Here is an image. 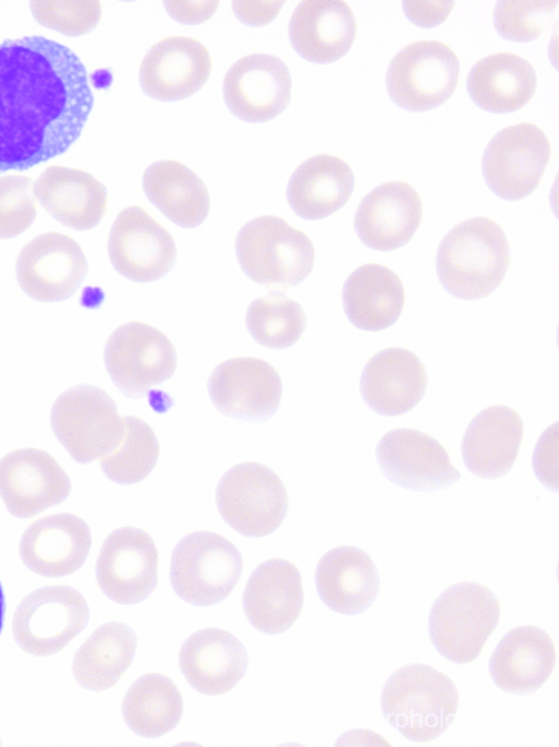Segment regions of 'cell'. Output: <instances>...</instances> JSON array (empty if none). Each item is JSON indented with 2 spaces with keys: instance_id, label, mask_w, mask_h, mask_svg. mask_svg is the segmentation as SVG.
Returning a JSON list of instances; mask_svg holds the SVG:
<instances>
[{
  "instance_id": "1",
  "label": "cell",
  "mask_w": 559,
  "mask_h": 747,
  "mask_svg": "<svg viewBox=\"0 0 559 747\" xmlns=\"http://www.w3.org/2000/svg\"><path fill=\"white\" fill-rule=\"evenodd\" d=\"M93 107L88 73L67 46L44 36L0 44V173L66 152Z\"/></svg>"
},
{
  "instance_id": "2",
  "label": "cell",
  "mask_w": 559,
  "mask_h": 747,
  "mask_svg": "<svg viewBox=\"0 0 559 747\" xmlns=\"http://www.w3.org/2000/svg\"><path fill=\"white\" fill-rule=\"evenodd\" d=\"M510 248L502 227L486 217L455 225L436 254L440 282L453 295L476 300L489 295L503 281Z\"/></svg>"
},
{
  "instance_id": "3",
  "label": "cell",
  "mask_w": 559,
  "mask_h": 747,
  "mask_svg": "<svg viewBox=\"0 0 559 747\" xmlns=\"http://www.w3.org/2000/svg\"><path fill=\"white\" fill-rule=\"evenodd\" d=\"M458 704L459 693L453 680L422 663L396 669L381 695L385 719L415 743H429L442 735L453 722Z\"/></svg>"
},
{
  "instance_id": "4",
  "label": "cell",
  "mask_w": 559,
  "mask_h": 747,
  "mask_svg": "<svg viewBox=\"0 0 559 747\" xmlns=\"http://www.w3.org/2000/svg\"><path fill=\"white\" fill-rule=\"evenodd\" d=\"M235 252L243 271L255 282L283 291L312 271L315 249L310 237L276 215H260L241 227Z\"/></svg>"
},
{
  "instance_id": "5",
  "label": "cell",
  "mask_w": 559,
  "mask_h": 747,
  "mask_svg": "<svg viewBox=\"0 0 559 747\" xmlns=\"http://www.w3.org/2000/svg\"><path fill=\"white\" fill-rule=\"evenodd\" d=\"M500 617V603L490 588L475 582L453 584L431 607V641L449 661L470 663L481 654Z\"/></svg>"
},
{
  "instance_id": "6",
  "label": "cell",
  "mask_w": 559,
  "mask_h": 747,
  "mask_svg": "<svg viewBox=\"0 0 559 747\" xmlns=\"http://www.w3.org/2000/svg\"><path fill=\"white\" fill-rule=\"evenodd\" d=\"M53 431L81 464L100 460L113 452L125 434L114 399L102 388L80 384L62 392L50 413Z\"/></svg>"
},
{
  "instance_id": "7",
  "label": "cell",
  "mask_w": 559,
  "mask_h": 747,
  "mask_svg": "<svg viewBox=\"0 0 559 747\" xmlns=\"http://www.w3.org/2000/svg\"><path fill=\"white\" fill-rule=\"evenodd\" d=\"M238 549L213 532H197L176 545L170 568L173 590L184 600L213 605L229 596L242 574Z\"/></svg>"
},
{
  "instance_id": "8",
  "label": "cell",
  "mask_w": 559,
  "mask_h": 747,
  "mask_svg": "<svg viewBox=\"0 0 559 747\" xmlns=\"http://www.w3.org/2000/svg\"><path fill=\"white\" fill-rule=\"evenodd\" d=\"M216 501L222 518L236 532L263 537L275 532L288 510L280 477L260 463H241L220 479Z\"/></svg>"
},
{
  "instance_id": "9",
  "label": "cell",
  "mask_w": 559,
  "mask_h": 747,
  "mask_svg": "<svg viewBox=\"0 0 559 747\" xmlns=\"http://www.w3.org/2000/svg\"><path fill=\"white\" fill-rule=\"evenodd\" d=\"M89 606L85 597L69 585L36 588L18 605L12 632L18 645L35 656L62 651L85 627Z\"/></svg>"
},
{
  "instance_id": "10",
  "label": "cell",
  "mask_w": 559,
  "mask_h": 747,
  "mask_svg": "<svg viewBox=\"0 0 559 747\" xmlns=\"http://www.w3.org/2000/svg\"><path fill=\"white\" fill-rule=\"evenodd\" d=\"M459 75L455 51L435 39L404 46L392 59L387 91L394 102L409 110H427L446 102Z\"/></svg>"
},
{
  "instance_id": "11",
  "label": "cell",
  "mask_w": 559,
  "mask_h": 747,
  "mask_svg": "<svg viewBox=\"0 0 559 747\" xmlns=\"http://www.w3.org/2000/svg\"><path fill=\"white\" fill-rule=\"evenodd\" d=\"M104 362L112 381L123 394L141 397L174 374L176 349L158 328L129 322L108 337Z\"/></svg>"
},
{
  "instance_id": "12",
  "label": "cell",
  "mask_w": 559,
  "mask_h": 747,
  "mask_svg": "<svg viewBox=\"0 0 559 747\" xmlns=\"http://www.w3.org/2000/svg\"><path fill=\"white\" fill-rule=\"evenodd\" d=\"M550 153V142L538 126L523 122L505 127L485 149V179L499 197L523 199L539 186Z\"/></svg>"
},
{
  "instance_id": "13",
  "label": "cell",
  "mask_w": 559,
  "mask_h": 747,
  "mask_svg": "<svg viewBox=\"0 0 559 747\" xmlns=\"http://www.w3.org/2000/svg\"><path fill=\"white\" fill-rule=\"evenodd\" d=\"M88 272L80 244L67 234L47 232L27 242L18 255L20 288L42 302L63 301L75 293Z\"/></svg>"
},
{
  "instance_id": "14",
  "label": "cell",
  "mask_w": 559,
  "mask_h": 747,
  "mask_svg": "<svg viewBox=\"0 0 559 747\" xmlns=\"http://www.w3.org/2000/svg\"><path fill=\"white\" fill-rule=\"evenodd\" d=\"M159 555L153 538L137 527H119L103 542L96 559L101 591L119 604L147 598L158 581Z\"/></svg>"
},
{
  "instance_id": "15",
  "label": "cell",
  "mask_w": 559,
  "mask_h": 747,
  "mask_svg": "<svg viewBox=\"0 0 559 747\" xmlns=\"http://www.w3.org/2000/svg\"><path fill=\"white\" fill-rule=\"evenodd\" d=\"M107 252L114 268L136 282L162 278L177 253L173 235L139 206H129L116 217Z\"/></svg>"
},
{
  "instance_id": "16",
  "label": "cell",
  "mask_w": 559,
  "mask_h": 747,
  "mask_svg": "<svg viewBox=\"0 0 559 747\" xmlns=\"http://www.w3.org/2000/svg\"><path fill=\"white\" fill-rule=\"evenodd\" d=\"M70 490L69 476L44 450L19 448L0 459V498L15 517H34L63 502Z\"/></svg>"
},
{
  "instance_id": "17",
  "label": "cell",
  "mask_w": 559,
  "mask_h": 747,
  "mask_svg": "<svg viewBox=\"0 0 559 747\" xmlns=\"http://www.w3.org/2000/svg\"><path fill=\"white\" fill-rule=\"evenodd\" d=\"M375 454L384 475L406 489L433 491L461 477L442 443L416 429L399 428L385 433Z\"/></svg>"
},
{
  "instance_id": "18",
  "label": "cell",
  "mask_w": 559,
  "mask_h": 747,
  "mask_svg": "<svg viewBox=\"0 0 559 747\" xmlns=\"http://www.w3.org/2000/svg\"><path fill=\"white\" fill-rule=\"evenodd\" d=\"M216 408L231 417L264 420L278 408L282 382L277 370L255 357H237L217 365L208 380Z\"/></svg>"
},
{
  "instance_id": "19",
  "label": "cell",
  "mask_w": 559,
  "mask_h": 747,
  "mask_svg": "<svg viewBox=\"0 0 559 747\" xmlns=\"http://www.w3.org/2000/svg\"><path fill=\"white\" fill-rule=\"evenodd\" d=\"M223 95L238 118L258 122L278 116L291 98V77L276 56L251 54L234 62L223 80Z\"/></svg>"
},
{
  "instance_id": "20",
  "label": "cell",
  "mask_w": 559,
  "mask_h": 747,
  "mask_svg": "<svg viewBox=\"0 0 559 747\" xmlns=\"http://www.w3.org/2000/svg\"><path fill=\"white\" fill-rule=\"evenodd\" d=\"M211 68L210 52L199 40L171 36L159 40L148 50L140 66L139 80L149 96L176 101L201 89Z\"/></svg>"
},
{
  "instance_id": "21",
  "label": "cell",
  "mask_w": 559,
  "mask_h": 747,
  "mask_svg": "<svg viewBox=\"0 0 559 747\" xmlns=\"http://www.w3.org/2000/svg\"><path fill=\"white\" fill-rule=\"evenodd\" d=\"M92 542L88 523L72 513H57L32 522L22 535L20 557L32 572L67 576L84 563Z\"/></svg>"
},
{
  "instance_id": "22",
  "label": "cell",
  "mask_w": 559,
  "mask_h": 747,
  "mask_svg": "<svg viewBox=\"0 0 559 747\" xmlns=\"http://www.w3.org/2000/svg\"><path fill=\"white\" fill-rule=\"evenodd\" d=\"M422 219V201L408 183L393 180L372 189L354 215L359 238L377 250H393L414 236Z\"/></svg>"
},
{
  "instance_id": "23",
  "label": "cell",
  "mask_w": 559,
  "mask_h": 747,
  "mask_svg": "<svg viewBox=\"0 0 559 747\" xmlns=\"http://www.w3.org/2000/svg\"><path fill=\"white\" fill-rule=\"evenodd\" d=\"M428 375L412 351L389 347L372 355L360 381L365 404L384 416H399L415 408L427 390Z\"/></svg>"
},
{
  "instance_id": "24",
  "label": "cell",
  "mask_w": 559,
  "mask_h": 747,
  "mask_svg": "<svg viewBox=\"0 0 559 747\" xmlns=\"http://www.w3.org/2000/svg\"><path fill=\"white\" fill-rule=\"evenodd\" d=\"M304 602L298 567L286 559L260 563L247 581L243 607L248 621L265 633H281L299 618Z\"/></svg>"
},
{
  "instance_id": "25",
  "label": "cell",
  "mask_w": 559,
  "mask_h": 747,
  "mask_svg": "<svg viewBox=\"0 0 559 747\" xmlns=\"http://www.w3.org/2000/svg\"><path fill=\"white\" fill-rule=\"evenodd\" d=\"M523 436V420L514 409L490 406L473 418L464 433V463L477 477L499 478L516 462Z\"/></svg>"
},
{
  "instance_id": "26",
  "label": "cell",
  "mask_w": 559,
  "mask_h": 747,
  "mask_svg": "<svg viewBox=\"0 0 559 747\" xmlns=\"http://www.w3.org/2000/svg\"><path fill=\"white\" fill-rule=\"evenodd\" d=\"M247 665L241 641L226 630L206 628L191 634L179 651V666L190 686L207 696L233 689Z\"/></svg>"
},
{
  "instance_id": "27",
  "label": "cell",
  "mask_w": 559,
  "mask_h": 747,
  "mask_svg": "<svg viewBox=\"0 0 559 747\" xmlns=\"http://www.w3.org/2000/svg\"><path fill=\"white\" fill-rule=\"evenodd\" d=\"M34 196L54 219L78 231L96 226L107 210L106 187L80 168L48 166L35 180Z\"/></svg>"
},
{
  "instance_id": "28",
  "label": "cell",
  "mask_w": 559,
  "mask_h": 747,
  "mask_svg": "<svg viewBox=\"0 0 559 747\" xmlns=\"http://www.w3.org/2000/svg\"><path fill=\"white\" fill-rule=\"evenodd\" d=\"M356 34L353 11L340 0L302 1L289 23L293 48L304 59L317 63L341 58L352 46Z\"/></svg>"
},
{
  "instance_id": "29",
  "label": "cell",
  "mask_w": 559,
  "mask_h": 747,
  "mask_svg": "<svg viewBox=\"0 0 559 747\" xmlns=\"http://www.w3.org/2000/svg\"><path fill=\"white\" fill-rule=\"evenodd\" d=\"M556 647L549 634L534 626L510 630L498 643L489 662L498 687L511 693H532L550 677Z\"/></svg>"
},
{
  "instance_id": "30",
  "label": "cell",
  "mask_w": 559,
  "mask_h": 747,
  "mask_svg": "<svg viewBox=\"0 0 559 747\" xmlns=\"http://www.w3.org/2000/svg\"><path fill=\"white\" fill-rule=\"evenodd\" d=\"M321 599L346 615L369 608L380 591V576L372 558L354 546H338L318 561L315 573Z\"/></svg>"
},
{
  "instance_id": "31",
  "label": "cell",
  "mask_w": 559,
  "mask_h": 747,
  "mask_svg": "<svg viewBox=\"0 0 559 747\" xmlns=\"http://www.w3.org/2000/svg\"><path fill=\"white\" fill-rule=\"evenodd\" d=\"M352 170L343 160L314 155L291 175L287 199L293 211L308 220L326 218L346 205L353 190Z\"/></svg>"
},
{
  "instance_id": "32",
  "label": "cell",
  "mask_w": 559,
  "mask_h": 747,
  "mask_svg": "<svg viewBox=\"0 0 559 747\" xmlns=\"http://www.w3.org/2000/svg\"><path fill=\"white\" fill-rule=\"evenodd\" d=\"M537 84L532 63L513 52H494L478 60L467 77V90L481 108L494 113L520 109Z\"/></svg>"
},
{
  "instance_id": "33",
  "label": "cell",
  "mask_w": 559,
  "mask_h": 747,
  "mask_svg": "<svg viewBox=\"0 0 559 747\" xmlns=\"http://www.w3.org/2000/svg\"><path fill=\"white\" fill-rule=\"evenodd\" d=\"M342 301L345 312L356 327L377 331L399 318L405 292L400 278L388 267L366 264L347 278Z\"/></svg>"
},
{
  "instance_id": "34",
  "label": "cell",
  "mask_w": 559,
  "mask_h": 747,
  "mask_svg": "<svg viewBox=\"0 0 559 747\" xmlns=\"http://www.w3.org/2000/svg\"><path fill=\"white\" fill-rule=\"evenodd\" d=\"M148 199L171 221L183 227L201 224L210 211L203 182L180 162L160 160L150 164L142 178Z\"/></svg>"
},
{
  "instance_id": "35",
  "label": "cell",
  "mask_w": 559,
  "mask_h": 747,
  "mask_svg": "<svg viewBox=\"0 0 559 747\" xmlns=\"http://www.w3.org/2000/svg\"><path fill=\"white\" fill-rule=\"evenodd\" d=\"M136 645V635L125 622L98 626L74 654L75 681L93 691L112 688L131 665Z\"/></svg>"
},
{
  "instance_id": "36",
  "label": "cell",
  "mask_w": 559,
  "mask_h": 747,
  "mask_svg": "<svg viewBox=\"0 0 559 747\" xmlns=\"http://www.w3.org/2000/svg\"><path fill=\"white\" fill-rule=\"evenodd\" d=\"M183 709L179 689L168 677L156 673L139 677L128 689L121 705L126 724L147 738L173 730L180 721Z\"/></svg>"
},
{
  "instance_id": "37",
  "label": "cell",
  "mask_w": 559,
  "mask_h": 747,
  "mask_svg": "<svg viewBox=\"0 0 559 747\" xmlns=\"http://www.w3.org/2000/svg\"><path fill=\"white\" fill-rule=\"evenodd\" d=\"M159 455L160 444L153 429L142 419L127 416L121 442L100 459V465L110 480L132 485L150 475Z\"/></svg>"
},
{
  "instance_id": "38",
  "label": "cell",
  "mask_w": 559,
  "mask_h": 747,
  "mask_svg": "<svg viewBox=\"0 0 559 747\" xmlns=\"http://www.w3.org/2000/svg\"><path fill=\"white\" fill-rule=\"evenodd\" d=\"M305 313L293 299L269 293L252 302L246 313V327L261 346L284 349L294 345L305 329Z\"/></svg>"
},
{
  "instance_id": "39",
  "label": "cell",
  "mask_w": 559,
  "mask_h": 747,
  "mask_svg": "<svg viewBox=\"0 0 559 747\" xmlns=\"http://www.w3.org/2000/svg\"><path fill=\"white\" fill-rule=\"evenodd\" d=\"M557 1H500L493 25L501 36L517 42L539 37L556 17Z\"/></svg>"
},
{
  "instance_id": "40",
  "label": "cell",
  "mask_w": 559,
  "mask_h": 747,
  "mask_svg": "<svg viewBox=\"0 0 559 747\" xmlns=\"http://www.w3.org/2000/svg\"><path fill=\"white\" fill-rule=\"evenodd\" d=\"M37 214L33 179L24 175L0 177V238L25 232Z\"/></svg>"
},
{
  "instance_id": "41",
  "label": "cell",
  "mask_w": 559,
  "mask_h": 747,
  "mask_svg": "<svg viewBox=\"0 0 559 747\" xmlns=\"http://www.w3.org/2000/svg\"><path fill=\"white\" fill-rule=\"evenodd\" d=\"M30 5L42 25L71 36L90 32L102 13L100 1H31Z\"/></svg>"
},
{
  "instance_id": "42",
  "label": "cell",
  "mask_w": 559,
  "mask_h": 747,
  "mask_svg": "<svg viewBox=\"0 0 559 747\" xmlns=\"http://www.w3.org/2000/svg\"><path fill=\"white\" fill-rule=\"evenodd\" d=\"M533 468L547 488L558 490V422L540 435L533 454Z\"/></svg>"
},
{
  "instance_id": "43",
  "label": "cell",
  "mask_w": 559,
  "mask_h": 747,
  "mask_svg": "<svg viewBox=\"0 0 559 747\" xmlns=\"http://www.w3.org/2000/svg\"><path fill=\"white\" fill-rule=\"evenodd\" d=\"M406 15L421 26H434L443 22L451 13L454 2L404 1Z\"/></svg>"
},
{
  "instance_id": "44",
  "label": "cell",
  "mask_w": 559,
  "mask_h": 747,
  "mask_svg": "<svg viewBox=\"0 0 559 747\" xmlns=\"http://www.w3.org/2000/svg\"><path fill=\"white\" fill-rule=\"evenodd\" d=\"M167 11L178 21L199 23L211 16L218 7V2H165Z\"/></svg>"
},
{
  "instance_id": "45",
  "label": "cell",
  "mask_w": 559,
  "mask_h": 747,
  "mask_svg": "<svg viewBox=\"0 0 559 747\" xmlns=\"http://www.w3.org/2000/svg\"><path fill=\"white\" fill-rule=\"evenodd\" d=\"M283 2H234V11L238 19L253 25H264L279 12Z\"/></svg>"
},
{
  "instance_id": "46",
  "label": "cell",
  "mask_w": 559,
  "mask_h": 747,
  "mask_svg": "<svg viewBox=\"0 0 559 747\" xmlns=\"http://www.w3.org/2000/svg\"><path fill=\"white\" fill-rule=\"evenodd\" d=\"M4 611H5V600H4V594H3V590L1 586V582H0V633H1V630L3 627Z\"/></svg>"
},
{
  "instance_id": "47",
  "label": "cell",
  "mask_w": 559,
  "mask_h": 747,
  "mask_svg": "<svg viewBox=\"0 0 559 747\" xmlns=\"http://www.w3.org/2000/svg\"><path fill=\"white\" fill-rule=\"evenodd\" d=\"M0 745H1V742H0Z\"/></svg>"
}]
</instances>
